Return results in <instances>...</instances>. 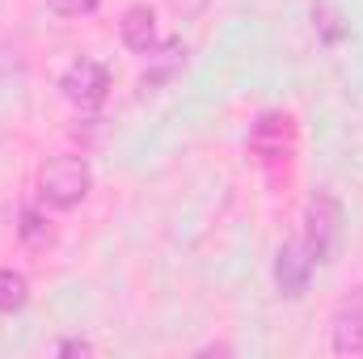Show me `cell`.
<instances>
[{
	"instance_id": "cell-1",
	"label": "cell",
	"mask_w": 363,
	"mask_h": 359,
	"mask_svg": "<svg viewBox=\"0 0 363 359\" xmlns=\"http://www.w3.org/2000/svg\"><path fill=\"white\" fill-rule=\"evenodd\" d=\"M93 190V170L85 157H51L38 170V199L55 211H72L89 199Z\"/></svg>"
},
{
	"instance_id": "cell-2",
	"label": "cell",
	"mask_w": 363,
	"mask_h": 359,
	"mask_svg": "<svg viewBox=\"0 0 363 359\" xmlns=\"http://www.w3.org/2000/svg\"><path fill=\"white\" fill-rule=\"evenodd\" d=\"M300 237L317 250L321 263H330V254H334V245H338V237H342V203H338L334 194L317 190V194L308 199V207H304V233H300Z\"/></svg>"
},
{
	"instance_id": "cell-3",
	"label": "cell",
	"mask_w": 363,
	"mask_h": 359,
	"mask_svg": "<svg viewBox=\"0 0 363 359\" xmlns=\"http://www.w3.org/2000/svg\"><path fill=\"white\" fill-rule=\"evenodd\" d=\"M321 267V258H317V250L304 241V237H291V241H283L279 245V254H274V287L283 292V296H304L308 292V279H313V270Z\"/></svg>"
},
{
	"instance_id": "cell-4",
	"label": "cell",
	"mask_w": 363,
	"mask_h": 359,
	"mask_svg": "<svg viewBox=\"0 0 363 359\" xmlns=\"http://www.w3.org/2000/svg\"><path fill=\"white\" fill-rule=\"evenodd\" d=\"M60 89H64V97H68L72 106H81V110H97V106L106 101V93H110V72H106V64H97V60H89V55H81V60H72V64L64 68Z\"/></svg>"
},
{
	"instance_id": "cell-5",
	"label": "cell",
	"mask_w": 363,
	"mask_h": 359,
	"mask_svg": "<svg viewBox=\"0 0 363 359\" xmlns=\"http://www.w3.org/2000/svg\"><path fill=\"white\" fill-rule=\"evenodd\" d=\"M330 347L334 355H363V287L347 292L330 313Z\"/></svg>"
},
{
	"instance_id": "cell-6",
	"label": "cell",
	"mask_w": 363,
	"mask_h": 359,
	"mask_svg": "<svg viewBox=\"0 0 363 359\" xmlns=\"http://www.w3.org/2000/svg\"><path fill=\"white\" fill-rule=\"evenodd\" d=\"M118 34H123V47L135 51V55H152L157 51V13L152 4H131L118 21Z\"/></svg>"
},
{
	"instance_id": "cell-7",
	"label": "cell",
	"mask_w": 363,
	"mask_h": 359,
	"mask_svg": "<svg viewBox=\"0 0 363 359\" xmlns=\"http://www.w3.org/2000/svg\"><path fill=\"white\" fill-rule=\"evenodd\" d=\"M250 148L262 157V161H271V157H283L287 148H291V114H262L258 123H254V131H250Z\"/></svg>"
},
{
	"instance_id": "cell-8",
	"label": "cell",
	"mask_w": 363,
	"mask_h": 359,
	"mask_svg": "<svg viewBox=\"0 0 363 359\" xmlns=\"http://www.w3.org/2000/svg\"><path fill=\"white\" fill-rule=\"evenodd\" d=\"M30 304V279L13 267H0V313H21Z\"/></svg>"
},
{
	"instance_id": "cell-9",
	"label": "cell",
	"mask_w": 363,
	"mask_h": 359,
	"mask_svg": "<svg viewBox=\"0 0 363 359\" xmlns=\"http://www.w3.org/2000/svg\"><path fill=\"white\" fill-rule=\"evenodd\" d=\"M17 237H21V241H26L30 250H47V245L55 241L51 224H47V220H43L38 211H30V207H26V211L17 216Z\"/></svg>"
},
{
	"instance_id": "cell-10",
	"label": "cell",
	"mask_w": 363,
	"mask_h": 359,
	"mask_svg": "<svg viewBox=\"0 0 363 359\" xmlns=\"http://www.w3.org/2000/svg\"><path fill=\"white\" fill-rule=\"evenodd\" d=\"M313 17H317V30H321V38H325V43H338V38L347 34V30L338 26V13H334V4H330V0H317Z\"/></svg>"
},
{
	"instance_id": "cell-11",
	"label": "cell",
	"mask_w": 363,
	"mask_h": 359,
	"mask_svg": "<svg viewBox=\"0 0 363 359\" xmlns=\"http://www.w3.org/2000/svg\"><path fill=\"white\" fill-rule=\"evenodd\" d=\"M101 0H51V9L55 13H64V17H81V13H93Z\"/></svg>"
},
{
	"instance_id": "cell-12",
	"label": "cell",
	"mask_w": 363,
	"mask_h": 359,
	"mask_svg": "<svg viewBox=\"0 0 363 359\" xmlns=\"http://www.w3.org/2000/svg\"><path fill=\"white\" fill-rule=\"evenodd\" d=\"M169 9H174L178 21H194V17L207 9V0H169Z\"/></svg>"
},
{
	"instance_id": "cell-13",
	"label": "cell",
	"mask_w": 363,
	"mask_h": 359,
	"mask_svg": "<svg viewBox=\"0 0 363 359\" xmlns=\"http://www.w3.org/2000/svg\"><path fill=\"white\" fill-rule=\"evenodd\" d=\"M55 355H93V343H85V338H64L55 347Z\"/></svg>"
}]
</instances>
